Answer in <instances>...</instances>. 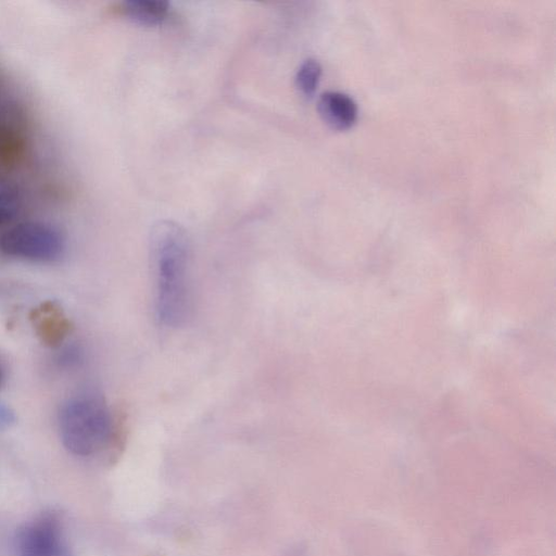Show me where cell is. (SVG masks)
<instances>
[{
	"mask_svg": "<svg viewBox=\"0 0 556 556\" xmlns=\"http://www.w3.org/2000/svg\"><path fill=\"white\" fill-rule=\"evenodd\" d=\"M81 359V352L77 346H67L59 355L58 361L63 367L76 366Z\"/></svg>",
	"mask_w": 556,
	"mask_h": 556,
	"instance_id": "30bf717a",
	"label": "cell"
},
{
	"mask_svg": "<svg viewBox=\"0 0 556 556\" xmlns=\"http://www.w3.org/2000/svg\"><path fill=\"white\" fill-rule=\"evenodd\" d=\"M22 199L17 189L8 181L0 180V225L12 220L18 213Z\"/></svg>",
	"mask_w": 556,
	"mask_h": 556,
	"instance_id": "ba28073f",
	"label": "cell"
},
{
	"mask_svg": "<svg viewBox=\"0 0 556 556\" xmlns=\"http://www.w3.org/2000/svg\"><path fill=\"white\" fill-rule=\"evenodd\" d=\"M64 247L61 231L42 222L17 224L0 238V249L4 254L38 262L56 260L63 253Z\"/></svg>",
	"mask_w": 556,
	"mask_h": 556,
	"instance_id": "3957f363",
	"label": "cell"
},
{
	"mask_svg": "<svg viewBox=\"0 0 556 556\" xmlns=\"http://www.w3.org/2000/svg\"><path fill=\"white\" fill-rule=\"evenodd\" d=\"M59 431L65 448L77 456L101 452L113 435V418L98 395H80L66 401L59 413Z\"/></svg>",
	"mask_w": 556,
	"mask_h": 556,
	"instance_id": "7a4b0ae2",
	"label": "cell"
},
{
	"mask_svg": "<svg viewBox=\"0 0 556 556\" xmlns=\"http://www.w3.org/2000/svg\"><path fill=\"white\" fill-rule=\"evenodd\" d=\"M124 14L141 26L162 24L169 12V3L165 0H129L123 3Z\"/></svg>",
	"mask_w": 556,
	"mask_h": 556,
	"instance_id": "8992f818",
	"label": "cell"
},
{
	"mask_svg": "<svg viewBox=\"0 0 556 556\" xmlns=\"http://www.w3.org/2000/svg\"><path fill=\"white\" fill-rule=\"evenodd\" d=\"M2 377H3V372H2V368H1V366H0V383H1V381H2Z\"/></svg>",
	"mask_w": 556,
	"mask_h": 556,
	"instance_id": "8fae6325",
	"label": "cell"
},
{
	"mask_svg": "<svg viewBox=\"0 0 556 556\" xmlns=\"http://www.w3.org/2000/svg\"><path fill=\"white\" fill-rule=\"evenodd\" d=\"M15 556H72L60 517L42 513L26 522L14 536Z\"/></svg>",
	"mask_w": 556,
	"mask_h": 556,
	"instance_id": "277c9868",
	"label": "cell"
},
{
	"mask_svg": "<svg viewBox=\"0 0 556 556\" xmlns=\"http://www.w3.org/2000/svg\"><path fill=\"white\" fill-rule=\"evenodd\" d=\"M21 142L12 131L0 124V157L8 159L18 152Z\"/></svg>",
	"mask_w": 556,
	"mask_h": 556,
	"instance_id": "9c48e42d",
	"label": "cell"
},
{
	"mask_svg": "<svg viewBox=\"0 0 556 556\" xmlns=\"http://www.w3.org/2000/svg\"><path fill=\"white\" fill-rule=\"evenodd\" d=\"M317 112L323 122L334 130H345L357 118V105L346 93L325 91L317 101Z\"/></svg>",
	"mask_w": 556,
	"mask_h": 556,
	"instance_id": "5b68a950",
	"label": "cell"
},
{
	"mask_svg": "<svg viewBox=\"0 0 556 556\" xmlns=\"http://www.w3.org/2000/svg\"><path fill=\"white\" fill-rule=\"evenodd\" d=\"M190 240L173 220L155 223L149 236L150 265L157 321L167 328L185 324L191 307Z\"/></svg>",
	"mask_w": 556,
	"mask_h": 556,
	"instance_id": "6da1fadb",
	"label": "cell"
},
{
	"mask_svg": "<svg viewBox=\"0 0 556 556\" xmlns=\"http://www.w3.org/2000/svg\"><path fill=\"white\" fill-rule=\"evenodd\" d=\"M320 76V63L312 58L306 59L300 64L296 71L294 78L295 87L302 96L311 98L318 87Z\"/></svg>",
	"mask_w": 556,
	"mask_h": 556,
	"instance_id": "52a82bcc",
	"label": "cell"
}]
</instances>
